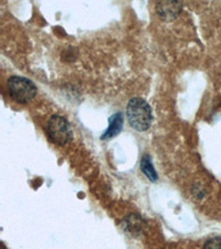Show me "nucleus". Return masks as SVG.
<instances>
[{
    "mask_svg": "<svg viewBox=\"0 0 221 249\" xmlns=\"http://www.w3.org/2000/svg\"><path fill=\"white\" fill-rule=\"evenodd\" d=\"M156 10L163 20L171 21L182 11V3L178 1H160L156 5Z\"/></svg>",
    "mask_w": 221,
    "mask_h": 249,
    "instance_id": "20e7f679",
    "label": "nucleus"
},
{
    "mask_svg": "<svg viewBox=\"0 0 221 249\" xmlns=\"http://www.w3.org/2000/svg\"><path fill=\"white\" fill-rule=\"evenodd\" d=\"M50 139L58 145H66L72 139V128L70 123L61 115H53L47 125Z\"/></svg>",
    "mask_w": 221,
    "mask_h": 249,
    "instance_id": "7ed1b4c3",
    "label": "nucleus"
},
{
    "mask_svg": "<svg viewBox=\"0 0 221 249\" xmlns=\"http://www.w3.org/2000/svg\"><path fill=\"white\" fill-rule=\"evenodd\" d=\"M204 249H221V238L220 237H215L206 242Z\"/></svg>",
    "mask_w": 221,
    "mask_h": 249,
    "instance_id": "0eeeda50",
    "label": "nucleus"
},
{
    "mask_svg": "<svg viewBox=\"0 0 221 249\" xmlns=\"http://www.w3.org/2000/svg\"><path fill=\"white\" fill-rule=\"evenodd\" d=\"M140 168H142V172L147 176V178L151 180V182H156L158 178L157 173H156L154 165H153L152 160L148 155H144L142 160H140Z\"/></svg>",
    "mask_w": 221,
    "mask_h": 249,
    "instance_id": "423d86ee",
    "label": "nucleus"
},
{
    "mask_svg": "<svg viewBox=\"0 0 221 249\" xmlns=\"http://www.w3.org/2000/svg\"><path fill=\"white\" fill-rule=\"evenodd\" d=\"M8 92L16 102L29 103L37 94V87L29 79L23 77H10L7 82Z\"/></svg>",
    "mask_w": 221,
    "mask_h": 249,
    "instance_id": "f03ea898",
    "label": "nucleus"
},
{
    "mask_svg": "<svg viewBox=\"0 0 221 249\" xmlns=\"http://www.w3.org/2000/svg\"><path fill=\"white\" fill-rule=\"evenodd\" d=\"M110 125H108V128L105 131V133L103 134L102 140L105 139H111L114 138V136L118 135L120 131H122L123 127V115L122 113H116L113 116H111L110 120Z\"/></svg>",
    "mask_w": 221,
    "mask_h": 249,
    "instance_id": "39448f33",
    "label": "nucleus"
},
{
    "mask_svg": "<svg viewBox=\"0 0 221 249\" xmlns=\"http://www.w3.org/2000/svg\"><path fill=\"white\" fill-rule=\"evenodd\" d=\"M126 115L130 125L136 131L144 132L151 127L152 109L145 100L140 98L132 99L127 104Z\"/></svg>",
    "mask_w": 221,
    "mask_h": 249,
    "instance_id": "f257e3e1",
    "label": "nucleus"
}]
</instances>
